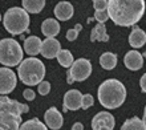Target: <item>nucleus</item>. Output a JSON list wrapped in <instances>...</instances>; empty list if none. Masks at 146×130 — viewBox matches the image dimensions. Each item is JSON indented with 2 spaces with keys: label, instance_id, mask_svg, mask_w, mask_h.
<instances>
[{
  "label": "nucleus",
  "instance_id": "f257e3e1",
  "mask_svg": "<svg viewBox=\"0 0 146 130\" xmlns=\"http://www.w3.org/2000/svg\"><path fill=\"white\" fill-rule=\"evenodd\" d=\"M145 0H108V15L119 27L135 25L145 13Z\"/></svg>",
  "mask_w": 146,
  "mask_h": 130
},
{
  "label": "nucleus",
  "instance_id": "f03ea898",
  "mask_svg": "<svg viewBox=\"0 0 146 130\" xmlns=\"http://www.w3.org/2000/svg\"><path fill=\"white\" fill-rule=\"evenodd\" d=\"M29 107L15 99L0 96V130H19L21 114L28 113Z\"/></svg>",
  "mask_w": 146,
  "mask_h": 130
},
{
  "label": "nucleus",
  "instance_id": "7ed1b4c3",
  "mask_svg": "<svg viewBox=\"0 0 146 130\" xmlns=\"http://www.w3.org/2000/svg\"><path fill=\"white\" fill-rule=\"evenodd\" d=\"M97 96L100 103L105 109H117L126 98V89L121 81L109 78L98 86Z\"/></svg>",
  "mask_w": 146,
  "mask_h": 130
},
{
  "label": "nucleus",
  "instance_id": "20e7f679",
  "mask_svg": "<svg viewBox=\"0 0 146 130\" xmlns=\"http://www.w3.org/2000/svg\"><path fill=\"white\" fill-rule=\"evenodd\" d=\"M19 78L28 86L38 85L45 77V66L41 60L36 57H28L21 60L17 68Z\"/></svg>",
  "mask_w": 146,
  "mask_h": 130
},
{
  "label": "nucleus",
  "instance_id": "39448f33",
  "mask_svg": "<svg viewBox=\"0 0 146 130\" xmlns=\"http://www.w3.org/2000/svg\"><path fill=\"white\" fill-rule=\"evenodd\" d=\"M4 28L11 34H21L28 29L29 15L23 8L12 7L9 8L3 17Z\"/></svg>",
  "mask_w": 146,
  "mask_h": 130
},
{
  "label": "nucleus",
  "instance_id": "423d86ee",
  "mask_svg": "<svg viewBox=\"0 0 146 130\" xmlns=\"http://www.w3.org/2000/svg\"><path fill=\"white\" fill-rule=\"evenodd\" d=\"M23 60V48L13 38L0 40V64L4 66H16Z\"/></svg>",
  "mask_w": 146,
  "mask_h": 130
},
{
  "label": "nucleus",
  "instance_id": "0eeeda50",
  "mask_svg": "<svg viewBox=\"0 0 146 130\" xmlns=\"http://www.w3.org/2000/svg\"><path fill=\"white\" fill-rule=\"evenodd\" d=\"M92 73V64L86 58H78L73 61L68 72V84H73L74 81L86 80Z\"/></svg>",
  "mask_w": 146,
  "mask_h": 130
},
{
  "label": "nucleus",
  "instance_id": "6e6552de",
  "mask_svg": "<svg viewBox=\"0 0 146 130\" xmlns=\"http://www.w3.org/2000/svg\"><path fill=\"white\" fill-rule=\"evenodd\" d=\"M17 78L12 69L4 66L0 68V94H8L16 88Z\"/></svg>",
  "mask_w": 146,
  "mask_h": 130
},
{
  "label": "nucleus",
  "instance_id": "1a4fd4ad",
  "mask_svg": "<svg viewBox=\"0 0 146 130\" xmlns=\"http://www.w3.org/2000/svg\"><path fill=\"white\" fill-rule=\"evenodd\" d=\"M115 125L114 117L109 111H100L92 119L93 130H113Z\"/></svg>",
  "mask_w": 146,
  "mask_h": 130
},
{
  "label": "nucleus",
  "instance_id": "9d476101",
  "mask_svg": "<svg viewBox=\"0 0 146 130\" xmlns=\"http://www.w3.org/2000/svg\"><path fill=\"white\" fill-rule=\"evenodd\" d=\"M82 94L77 89H70L64 94V110H77L81 107Z\"/></svg>",
  "mask_w": 146,
  "mask_h": 130
},
{
  "label": "nucleus",
  "instance_id": "9b49d317",
  "mask_svg": "<svg viewBox=\"0 0 146 130\" xmlns=\"http://www.w3.org/2000/svg\"><path fill=\"white\" fill-rule=\"evenodd\" d=\"M61 49V44L58 40L54 37H46L44 41L41 42V49L40 53L45 58H53L57 56V53Z\"/></svg>",
  "mask_w": 146,
  "mask_h": 130
},
{
  "label": "nucleus",
  "instance_id": "f8f14e48",
  "mask_svg": "<svg viewBox=\"0 0 146 130\" xmlns=\"http://www.w3.org/2000/svg\"><path fill=\"white\" fill-rule=\"evenodd\" d=\"M44 119H45L46 126L52 130H58L61 129L64 119H62L61 113L56 109V107H49L44 114Z\"/></svg>",
  "mask_w": 146,
  "mask_h": 130
},
{
  "label": "nucleus",
  "instance_id": "ddd939ff",
  "mask_svg": "<svg viewBox=\"0 0 146 130\" xmlns=\"http://www.w3.org/2000/svg\"><path fill=\"white\" fill-rule=\"evenodd\" d=\"M123 62L127 69L130 70H138L143 66V56L137 50H130L125 54Z\"/></svg>",
  "mask_w": 146,
  "mask_h": 130
},
{
  "label": "nucleus",
  "instance_id": "4468645a",
  "mask_svg": "<svg viewBox=\"0 0 146 130\" xmlns=\"http://www.w3.org/2000/svg\"><path fill=\"white\" fill-rule=\"evenodd\" d=\"M54 15L58 20L66 21V20L72 19L73 16V5L68 1H60V3L54 7Z\"/></svg>",
  "mask_w": 146,
  "mask_h": 130
},
{
  "label": "nucleus",
  "instance_id": "2eb2a0df",
  "mask_svg": "<svg viewBox=\"0 0 146 130\" xmlns=\"http://www.w3.org/2000/svg\"><path fill=\"white\" fill-rule=\"evenodd\" d=\"M41 42L42 41L37 36H29L28 38H25V41H24V50H25V53L29 54V56L38 54L40 49H41Z\"/></svg>",
  "mask_w": 146,
  "mask_h": 130
},
{
  "label": "nucleus",
  "instance_id": "dca6fc26",
  "mask_svg": "<svg viewBox=\"0 0 146 130\" xmlns=\"http://www.w3.org/2000/svg\"><path fill=\"white\" fill-rule=\"evenodd\" d=\"M41 32L46 37H54L60 32V24L54 19H46L41 24Z\"/></svg>",
  "mask_w": 146,
  "mask_h": 130
},
{
  "label": "nucleus",
  "instance_id": "f3484780",
  "mask_svg": "<svg viewBox=\"0 0 146 130\" xmlns=\"http://www.w3.org/2000/svg\"><path fill=\"white\" fill-rule=\"evenodd\" d=\"M129 42L133 48H141L146 44V33L138 27H134L129 36Z\"/></svg>",
  "mask_w": 146,
  "mask_h": 130
},
{
  "label": "nucleus",
  "instance_id": "a211bd4d",
  "mask_svg": "<svg viewBox=\"0 0 146 130\" xmlns=\"http://www.w3.org/2000/svg\"><path fill=\"white\" fill-rule=\"evenodd\" d=\"M90 41H109V34L104 24H96L90 32Z\"/></svg>",
  "mask_w": 146,
  "mask_h": 130
},
{
  "label": "nucleus",
  "instance_id": "6ab92c4d",
  "mask_svg": "<svg viewBox=\"0 0 146 130\" xmlns=\"http://www.w3.org/2000/svg\"><path fill=\"white\" fill-rule=\"evenodd\" d=\"M21 4L28 13H40L45 7V0H23Z\"/></svg>",
  "mask_w": 146,
  "mask_h": 130
},
{
  "label": "nucleus",
  "instance_id": "aec40b11",
  "mask_svg": "<svg viewBox=\"0 0 146 130\" xmlns=\"http://www.w3.org/2000/svg\"><path fill=\"white\" fill-rule=\"evenodd\" d=\"M100 64L104 69H106V70H111V69L117 65V54L111 53V52H105V53L101 54Z\"/></svg>",
  "mask_w": 146,
  "mask_h": 130
},
{
  "label": "nucleus",
  "instance_id": "412c9836",
  "mask_svg": "<svg viewBox=\"0 0 146 130\" xmlns=\"http://www.w3.org/2000/svg\"><path fill=\"white\" fill-rule=\"evenodd\" d=\"M121 130H146V123L138 117H133L123 122Z\"/></svg>",
  "mask_w": 146,
  "mask_h": 130
},
{
  "label": "nucleus",
  "instance_id": "4be33fe9",
  "mask_svg": "<svg viewBox=\"0 0 146 130\" xmlns=\"http://www.w3.org/2000/svg\"><path fill=\"white\" fill-rule=\"evenodd\" d=\"M19 130H48V127H46L45 123H42L40 119L32 118V119L25 121L24 123H21Z\"/></svg>",
  "mask_w": 146,
  "mask_h": 130
},
{
  "label": "nucleus",
  "instance_id": "5701e85b",
  "mask_svg": "<svg viewBox=\"0 0 146 130\" xmlns=\"http://www.w3.org/2000/svg\"><path fill=\"white\" fill-rule=\"evenodd\" d=\"M57 60H58V64L64 66V68H70V65L73 64V56L70 53V50L68 49H60V52L57 53Z\"/></svg>",
  "mask_w": 146,
  "mask_h": 130
},
{
  "label": "nucleus",
  "instance_id": "b1692460",
  "mask_svg": "<svg viewBox=\"0 0 146 130\" xmlns=\"http://www.w3.org/2000/svg\"><path fill=\"white\" fill-rule=\"evenodd\" d=\"M81 29H82V27H81L80 24H77L73 29H69V31L66 32V40H68V41H74L77 38V36H78V32H80Z\"/></svg>",
  "mask_w": 146,
  "mask_h": 130
},
{
  "label": "nucleus",
  "instance_id": "393cba45",
  "mask_svg": "<svg viewBox=\"0 0 146 130\" xmlns=\"http://www.w3.org/2000/svg\"><path fill=\"white\" fill-rule=\"evenodd\" d=\"M94 19H96L98 23L104 24L105 21L109 19L108 11H106V9H102V11H96V12H94Z\"/></svg>",
  "mask_w": 146,
  "mask_h": 130
},
{
  "label": "nucleus",
  "instance_id": "a878e982",
  "mask_svg": "<svg viewBox=\"0 0 146 130\" xmlns=\"http://www.w3.org/2000/svg\"><path fill=\"white\" fill-rule=\"evenodd\" d=\"M49 92H50V84L48 81L42 80L41 82L38 84V93H40L41 96H46Z\"/></svg>",
  "mask_w": 146,
  "mask_h": 130
},
{
  "label": "nucleus",
  "instance_id": "bb28decb",
  "mask_svg": "<svg viewBox=\"0 0 146 130\" xmlns=\"http://www.w3.org/2000/svg\"><path fill=\"white\" fill-rule=\"evenodd\" d=\"M93 103H94V99L90 94H85L82 96V101H81V107L82 109H88V107L93 106Z\"/></svg>",
  "mask_w": 146,
  "mask_h": 130
},
{
  "label": "nucleus",
  "instance_id": "cd10ccee",
  "mask_svg": "<svg viewBox=\"0 0 146 130\" xmlns=\"http://www.w3.org/2000/svg\"><path fill=\"white\" fill-rule=\"evenodd\" d=\"M93 7L96 11H102L108 8V0H93Z\"/></svg>",
  "mask_w": 146,
  "mask_h": 130
},
{
  "label": "nucleus",
  "instance_id": "c85d7f7f",
  "mask_svg": "<svg viewBox=\"0 0 146 130\" xmlns=\"http://www.w3.org/2000/svg\"><path fill=\"white\" fill-rule=\"evenodd\" d=\"M23 96H24V98L27 99V101H32V99H35L36 94H35V92H33L32 89H25L24 93H23Z\"/></svg>",
  "mask_w": 146,
  "mask_h": 130
},
{
  "label": "nucleus",
  "instance_id": "c756f323",
  "mask_svg": "<svg viewBox=\"0 0 146 130\" xmlns=\"http://www.w3.org/2000/svg\"><path fill=\"white\" fill-rule=\"evenodd\" d=\"M139 85H141V89H142V92L146 93V73L141 77V80H139Z\"/></svg>",
  "mask_w": 146,
  "mask_h": 130
},
{
  "label": "nucleus",
  "instance_id": "7c9ffc66",
  "mask_svg": "<svg viewBox=\"0 0 146 130\" xmlns=\"http://www.w3.org/2000/svg\"><path fill=\"white\" fill-rule=\"evenodd\" d=\"M72 130H84V125H82V123H80V122H76L72 126Z\"/></svg>",
  "mask_w": 146,
  "mask_h": 130
},
{
  "label": "nucleus",
  "instance_id": "2f4dec72",
  "mask_svg": "<svg viewBox=\"0 0 146 130\" xmlns=\"http://www.w3.org/2000/svg\"><path fill=\"white\" fill-rule=\"evenodd\" d=\"M142 121L146 123V106H145V111H143V119H142Z\"/></svg>",
  "mask_w": 146,
  "mask_h": 130
},
{
  "label": "nucleus",
  "instance_id": "473e14b6",
  "mask_svg": "<svg viewBox=\"0 0 146 130\" xmlns=\"http://www.w3.org/2000/svg\"><path fill=\"white\" fill-rule=\"evenodd\" d=\"M142 56H143V57H145V58H146V52H145V53H143V54H142Z\"/></svg>",
  "mask_w": 146,
  "mask_h": 130
},
{
  "label": "nucleus",
  "instance_id": "72a5a7b5",
  "mask_svg": "<svg viewBox=\"0 0 146 130\" xmlns=\"http://www.w3.org/2000/svg\"><path fill=\"white\" fill-rule=\"evenodd\" d=\"M0 20H1V15H0Z\"/></svg>",
  "mask_w": 146,
  "mask_h": 130
}]
</instances>
